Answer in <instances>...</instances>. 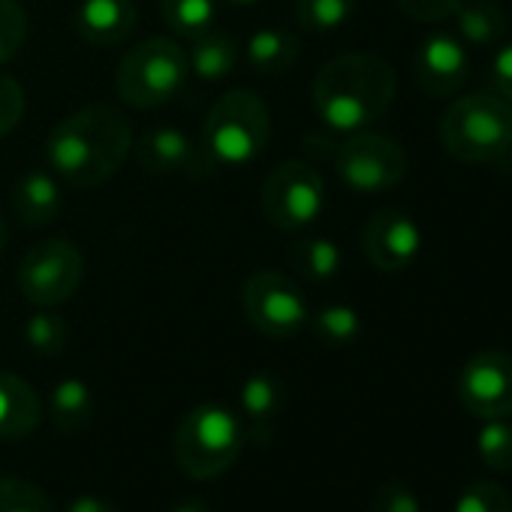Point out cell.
I'll return each instance as SVG.
<instances>
[{
    "instance_id": "1",
    "label": "cell",
    "mask_w": 512,
    "mask_h": 512,
    "mask_svg": "<svg viewBox=\"0 0 512 512\" xmlns=\"http://www.w3.org/2000/svg\"><path fill=\"white\" fill-rule=\"evenodd\" d=\"M133 151V124L109 103L67 115L46 139V163L58 181L91 190L115 178Z\"/></svg>"
},
{
    "instance_id": "2",
    "label": "cell",
    "mask_w": 512,
    "mask_h": 512,
    "mask_svg": "<svg viewBox=\"0 0 512 512\" xmlns=\"http://www.w3.org/2000/svg\"><path fill=\"white\" fill-rule=\"evenodd\" d=\"M395 70L371 52H347L323 64L311 100L317 118L335 133H359L377 124L395 100Z\"/></svg>"
},
{
    "instance_id": "3",
    "label": "cell",
    "mask_w": 512,
    "mask_h": 512,
    "mask_svg": "<svg viewBox=\"0 0 512 512\" xmlns=\"http://www.w3.org/2000/svg\"><path fill=\"white\" fill-rule=\"evenodd\" d=\"M272 142V112L266 100L235 88L226 91L205 115L199 151L211 169H238L260 160Z\"/></svg>"
},
{
    "instance_id": "4",
    "label": "cell",
    "mask_w": 512,
    "mask_h": 512,
    "mask_svg": "<svg viewBox=\"0 0 512 512\" xmlns=\"http://www.w3.org/2000/svg\"><path fill=\"white\" fill-rule=\"evenodd\" d=\"M437 136L461 163H503L512 151V103L494 91L458 97L443 112Z\"/></svg>"
},
{
    "instance_id": "5",
    "label": "cell",
    "mask_w": 512,
    "mask_h": 512,
    "mask_svg": "<svg viewBox=\"0 0 512 512\" xmlns=\"http://www.w3.org/2000/svg\"><path fill=\"white\" fill-rule=\"evenodd\" d=\"M244 449L241 419L220 404H196L184 413L172 437L175 464L190 479L223 476Z\"/></svg>"
},
{
    "instance_id": "6",
    "label": "cell",
    "mask_w": 512,
    "mask_h": 512,
    "mask_svg": "<svg viewBox=\"0 0 512 512\" xmlns=\"http://www.w3.org/2000/svg\"><path fill=\"white\" fill-rule=\"evenodd\" d=\"M187 79V52L166 37H151L136 43L121 58L115 73V91L127 106L148 112L172 103Z\"/></svg>"
},
{
    "instance_id": "7",
    "label": "cell",
    "mask_w": 512,
    "mask_h": 512,
    "mask_svg": "<svg viewBox=\"0 0 512 512\" xmlns=\"http://www.w3.org/2000/svg\"><path fill=\"white\" fill-rule=\"evenodd\" d=\"M263 214L275 229L296 232L320 220L326 208V184L323 175L305 160L278 163L260 190Z\"/></svg>"
},
{
    "instance_id": "8",
    "label": "cell",
    "mask_w": 512,
    "mask_h": 512,
    "mask_svg": "<svg viewBox=\"0 0 512 512\" xmlns=\"http://www.w3.org/2000/svg\"><path fill=\"white\" fill-rule=\"evenodd\" d=\"M85 278V256L67 238H46L34 244L19 266V290L37 308H58L70 302Z\"/></svg>"
},
{
    "instance_id": "9",
    "label": "cell",
    "mask_w": 512,
    "mask_h": 512,
    "mask_svg": "<svg viewBox=\"0 0 512 512\" xmlns=\"http://www.w3.org/2000/svg\"><path fill=\"white\" fill-rule=\"evenodd\" d=\"M244 320L266 338H296L308 323L311 311L299 284L281 272H253L241 287Z\"/></svg>"
},
{
    "instance_id": "10",
    "label": "cell",
    "mask_w": 512,
    "mask_h": 512,
    "mask_svg": "<svg viewBox=\"0 0 512 512\" xmlns=\"http://www.w3.org/2000/svg\"><path fill=\"white\" fill-rule=\"evenodd\" d=\"M335 169L338 178L356 193H386L404 181L407 154L395 139L359 130L338 148Z\"/></svg>"
},
{
    "instance_id": "11",
    "label": "cell",
    "mask_w": 512,
    "mask_h": 512,
    "mask_svg": "<svg viewBox=\"0 0 512 512\" xmlns=\"http://www.w3.org/2000/svg\"><path fill=\"white\" fill-rule=\"evenodd\" d=\"M458 401L479 419L512 416V356L500 350L476 353L461 368Z\"/></svg>"
},
{
    "instance_id": "12",
    "label": "cell",
    "mask_w": 512,
    "mask_h": 512,
    "mask_svg": "<svg viewBox=\"0 0 512 512\" xmlns=\"http://www.w3.org/2000/svg\"><path fill=\"white\" fill-rule=\"evenodd\" d=\"M362 250L374 269L386 275L404 272L416 263L422 250V229L410 214L398 208H380L362 229Z\"/></svg>"
},
{
    "instance_id": "13",
    "label": "cell",
    "mask_w": 512,
    "mask_h": 512,
    "mask_svg": "<svg viewBox=\"0 0 512 512\" xmlns=\"http://www.w3.org/2000/svg\"><path fill=\"white\" fill-rule=\"evenodd\" d=\"M470 55L461 37L431 34L419 43L413 55V79L428 97H452L467 85Z\"/></svg>"
},
{
    "instance_id": "14",
    "label": "cell",
    "mask_w": 512,
    "mask_h": 512,
    "mask_svg": "<svg viewBox=\"0 0 512 512\" xmlns=\"http://www.w3.org/2000/svg\"><path fill=\"white\" fill-rule=\"evenodd\" d=\"M133 151L139 169L154 178L211 172L199 145L178 127H151L148 133L139 136V142H133Z\"/></svg>"
},
{
    "instance_id": "15",
    "label": "cell",
    "mask_w": 512,
    "mask_h": 512,
    "mask_svg": "<svg viewBox=\"0 0 512 512\" xmlns=\"http://www.w3.org/2000/svg\"><path fill=\"white\" fill-rule=\"evenodd\" d=\"M136 22L133 0H82L73 13V28L88 46H118L133 37Z\"/></svg>"
},
{
    "instance_id": "16",
    "label": "cell",
    "mask_w": 512,
    "mask_h": 512,
    "mask_svg": "<svg viewBox=\"0 0 512 512\" xmlns=\"http://www.w3.org/2000/svg\"><path fill=\"white\" fill-rule=\"evenodd\" d=\"M43 422V401L28 380L0 371V440H22Z\"/></svg>"
},
{
    "instance_id": "17",
    "label": "cell",
    "mask_w": 512,
    "mask_h": 512,
    "mask_svg": "<svg viewBox=\"0 0 512 512\" xmlns=\"http://www.w3.org/2000/svg\"><path fill=\"white\" fill-rule=\"evenodd\" d=\"M61 208H64L61 184L46 169H31L16 181V187H13V214L25 226H31V229L49 226L52 220H58Z\"/></svg>"
},
{
    "instance_id": "18",
    "label": "cell",
    "mask_w": 512,
    "mask_h": 512,
    "mask_svg": "<svg viewBox=\"0 0 512 512\" xmlns=\"http://www.w3.org/2000/svg\"><path fill=\"white\" fill-rule=\"evenodd\" d=\"M241 52L238 43L223 34V31H208L196 40H190V52H187V67L196 79L202 82H226L235 70H238Z\"/></svg>"
},
{
    "instance_id": "19",
    "label": "cell",
    "mask_w": 512,
    "mask_h": 512,
    "mask_svg": "<svg viewBox=\"0 0 512 512\" xmlns=\"http://www.w3.org/2000/svg\"><path fill=\"white\" fill-rule=\"evenodd\" d=\"M244 58L256 76H281L299 61V37L284 28H263L247 40Z\"/></svg>"
},
{
    "instance_id": "20",
    "label": "cell",
    "mask_w": 512,
    "mask_h": 512,
    "mask_svg": "<svg viewBox=\"0 0 512 512\" xmlns=\"http://www.w3.org/2000/svg\"><path fill=\"white\" fill-rule=\"evenodd\" d=\"M49 413H52V425L61 434H79L91 425L94 419V392L85 380L79 377H67L52 389L49 398Z\"/></svg>"
},
{
    "instance_id": "21",
    "label": "cell",
    "mask_w": 512,
    "mask_h": 512,
    "mask_svg": "<svg viewBox=\"0 0 512 512\" xmlns=\"http://www.w3.org/2000/svg\"><path fill=\"white\" fill-rule=\"evenodd\" d=\"M458 37L470 46H491L506 37V13L494 4V0H461L455 10Z\"/></svg>"
},
{
    "instance_id": "22",
    "label": "cell",
    "mask_w": 512,
    "mask_h": 512,
    "mask_svg": "<svg viewBox=\"0 0 512 512\" xmlns=\"http://www.w3.org/2000/svg\"><path fill=\"white\" fill-rule=\"evenodd\" d=\"M238 401H241V410L253 431H269V425L278 419V413L284 407V389H281L278 377H272V374H253L244 380Z\"/></svg>"
},
{
    "instance_id": "23",
    "label": "cell",
    "mask_w": 512,
    "mask_h": 512,
    "mask_svg": "<svg viewBox=\"0 0 512 512\" xmlns=\"http://www.w3.org/2000/svg\"><path fill=\"white\" fill-rule=\"evenodd\" d=\"M163 25L184 40H196L217 28V0H160Z\"/></svg>"
},
{
    "instance_id": "24",
    "label": "cell",
    "mask_w": 512,
    "mask_h": 512,
    "mask_svg": "<svg viewBox=\"0 0 512 512\" xmlns=\"http://www.w3.org/2000/svg\"><path fill=\"white\" fill-rule=\"evenodd\" d=\"M290 263L308 281H332L341 272L344 256L332 238H305L293 244Z\"/></svg>"
},
{
    "instance_id": "25",
    "label": "cell",
    "mask_w": 512,
    "mask_h": 512,
    "mask_svg": "<svg viewBox=\"0 0 512 512\" xmlns=\"http://www.w3.org/2000/svg\"><path fill=\"white\" fill-rule=\"evenodd\" d=\"M356 13V0H296V25L308 34H332L344 28Z\"/></svg>"
},
{
    "instance_id": "26",
    "label": "cell",
    "mask_w": 512,
    "mask_h": 512,
    "mask_svg": "<svg viewBox=\"0 0 512 512\" xmlns=\"http://www.w3.org/2000/svg\"><path fill=\"white\" fill-rule=\"evenodd\" d=\"M311 326L317 338L332 347H347L362 335V317L350 305H326L311 317Z\"/></svg>"
},
{
    "instance_id": "27",
    "label": "cell",
    "mask_w": 512,
    "mask_h": 512,
    "mask_svg": "<svg viewBox=\"0 0 512 512\" xmlns=\"http://www.w3.org/2000/svg\"><path fill=\"white\" fill-rule=\"evenodd\" d=\"M67 323L55 308H40L25 323V341L40 356H61L67 350Z\"/></svg>"
},
{
    "instance_id": "28",
    "label": "cell",
    "mask_w": 512,
    "mask_h": 512,
    "mask_svg": "<svg viewBox=\"0 0 512 512\" xmlns=\"http://www.w3.org/2000/svg\"><path fill=\"white\" fill-rule=\"evenodd\" d=\"M476 449L479 458L485 461V467L497 470V473H509L512 470V422L503 419H485L479 437H476Z\"/></svg>"
},
{
    "instance_id": "29",
    "label": "cell",
    "mask_w": 512,
    "mask_h": 512,
    "mask_svg": "<svg viewBox=\"0 0 512 512\" xmlns=\"http://www.w3.org/2000/svg\"><path fill=\"white\" fill-rule=\"evenodd\" d=\"M0 512H55V503L31 479L0 476Z\"/></svg>"
},
{
    "instance_id": "30",
    "label": "cell",
    "mask_w": 512,
    "mask_h": 512,
    "mask_svg": "<svg viewBox=\"0 0 512 512\" xmlns=\"http://www.w3.org/2000/svg\"><path fill=\"white\" fill-rule=\"evenodd\" d=\"M28 13L16 0H0V70L19 58L22 46L28 43Z\"/></svg>"
},
{
    "instance_id": "31",
    "label": "cell",
    "mask_w": 512,
    "mask_h": 512,
    "mask_svg": "<svg viewBox=\"0 0 512 512\" xmlns=\"http://www.w3.org/2000/svg\"><path fill=\"white\" fill-rule=\"evenodd\" d=\"M455 512H512V494L497 479H479L458 494Z\"/></svg>"
},
{
    "instance_id": "32",
    "label": "cell",
    "mask_w": 512,
    "mask_h": 512,
    "mask_svg": "<svg viewBox=\"0 0 512 512\" xmlns=\"http://www.w3.org/2000/svg\"><path fill=\"white\" fill-rule=\"evenodd\" d=\"M22 115H25V91L22 85L0 73V139L10 136L19 124H22Z\"/></svg>"
},
{
    "instance_id": "33",
    "label": "cell",
    "mask_w": 512,
    "mask_h": 512,
    "mask_svg": "<svg viewBox=\"0 0 512 512\" xmlns=\"http://www.w3.org/2000/svg\"><path fill=\"white\" fill-rule=\"evenodd\" d=\"M371 512H422V506H419V497L407 485L386 482L374 491Z\"/></svg>"
},
{
    "instance_id": "34",
    "label": "cell",
    "mask_w": 512,
    "mask_h": 512,
    "mask_svg": "<svg viewBox=\"0 0 512 512\" xmlns=\"http://www.w3.org/2000/svg\"><path fill=\"white\" fill-rule=\"evenodd\" d=\"M398 10L416 22H443L449 16H455V10L461 7V0H395Z\"/></svg>"
},
{
    "instance_id": "35",
    "label": "cell",
    "mask_w": 512,
    "mask_h": 512,
    "mask_svg": "<svg viewBox=\"0 0 512 512\" xmlns=\"http://www.w3.org/2000/svg\"><path fill=\"white\" fill-rule=\"evenodd\" d=\"M488 79H491V91L512 103V43L497 49V55L491 61V76Z\"/></svg>"
},
{
    "instance_id": "36",
    "label": "cell",
    "mask_w": 512,
    "mask_h": 512,
    "mask_svg": "<svg viewBox=\"0 0 512 512\" xmlns=\"http://www.w3.org/2000/svg\"><path fill=\"white\" fill-rule=\"evenodd\" d=\"M64 512H118V506L100 494H79L67 503Z\"/></svg>"
},
{
    "instance_id": "37",
    "label": "cell",
    "mask_w": 512,
    "mask_h": 512,
    "mask_svg": "<svg viewBox=\"0 0 512 512\" xmlns=\"http://www.w3.org/2000/svg\"><path fill=\"white\" fill-rule=\"evenodd\" d=\"M169 512H208L199 500H181V503H175Z\"/></svg>"
},
{
    "instance_id": "38",
    "label": "cell",
    "mask_w": 512,
    "mask_h": 512,
    "mask_svg": "<svg viewBox=\"0 0 512 512\" xmlns=\"http://www.w3.org/2000/svg\"><path fill=\"white\" fill-rule=\"evenodd\" d=\"M226 7H235V10H247V7H256L260 0H223Z\"/></svg>"
},
{
    "instance_id": "39",
    "label": "cell",
    "mask_w": 512,
    "mask_h": 512,
    "mask_svg": "<svg viewBox=\"0 0 512 512\" xmlns=\"http://www.w3.org/2000/svg\"><path fill=\"white\" fill-rule=\"evenodd\" d=\"M7 247V226H4V217H0V253Z\"/></svg>"
}]
</instances>
